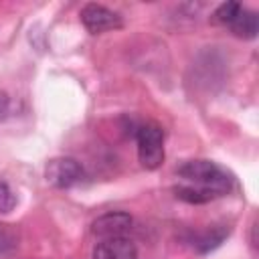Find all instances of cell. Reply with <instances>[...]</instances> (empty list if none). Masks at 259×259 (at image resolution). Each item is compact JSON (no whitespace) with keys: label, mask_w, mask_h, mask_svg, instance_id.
Here are the masks:
<instances>
[{"label":"cell","mask_w":259,"mask_h":259,"mask_svg":"<svg viewBox=\"0 0 259 259\" xmlns=\"http://www.w3.org/2000/svg\"><path fill=\"white\" fill-rule=\"evenodd\" d=\"M176 174L184 178L186 184L210 190L219 196L227 194L233 184V178L227 174V170L210 160H186L176 168Z\"/></svg>","instance_id":"obj_1"},{"label":"cell","mask_w":259,"mask_h":259,"mask_svg":"<svg viewBox=\"0 0 259 259\" xmlns=\"http://www.w3.org/2000/svg\"><path fill=\"white\" fill-rule=\"evenodd\" d=\"M138 160L142 168L156 170L164 162V130L156 121H144L136 130Z\"/></svg>","instance_id":"obj_2"},{"label":"cell","mask_w":259,"mask_h":259,"mask_svg":"<svg viewBox=\"0 0 259 259\" xmlns=\"http://www.w3.org/2000/svg\"><path fill=\"white\" fill-rule=\"evenodd\" d=\"M83 166L71 156H59L47 162L45 178L55 188H71L83 180Z\"/></svg>","instance_id":"obj_3"},{"label":"cell","mask_w":259,"mask_h":259,"mask_svg":"<svg viewBox=\"0 0 259 259\" xmlns=\"http://www.w3.org/2000/svg\"><path fill=\"white\" fill-rule=\"evenodd\" d=\"M83 26L91 32V34H101V32H107V30H117L123 26V20L117 12H113L111 8L103 6V4H95V2H89L81 8V14H79Z\"/></svg>","instance_id":"obj_4"},{"label":"cell","mask_w":259,"mask_h":259,"mask_svg":"<svg viewBox=\"0 0 259 259\" xmlns=\"http://www.w3.org/2000/svg\"><path fill=\"white\" fill-rule=\"evenodd\" d=\"M132 214L123 210H111L101 217H97L91 223V233L99 239H111V237H125V233L132 229Z\"/></svg>","instance_id":"obj_5"},{"label":"cell","mask_w":259,"mask_h":259,"mask_svg":"<svg viewBox=\"0 0 259 259\" xmlns=\"http://www.w3.org/2000/svg\"><path fill=\"white\" fill-rule=\"evenodd\" d=\"M93 259H138V247L127 237L101 239L93 247Z\"/></svg>","instance_id":"obj_6"},{"label":"cell","mask_w":259,"mask_h":259,"mask_svg":"<svg viewBox=\"0 0 259 259\" xmlns=\"http://www.w3.org/2000/svg\"><path fill=\"white\" fill-rule=\"evenodd\" d=\"M227 235H229V227H210V229H206L202 233H194L190 237V245L198 253H206V251L219 247L225 241Z\"/></svg>","instance_id":"obj_7"},{"label":"cell","mask_w":259,"mask_h":259,"mask_svg":"<svg viewBox=\"0 0 259 259\" xmlns=\"http://www.w3.org/2000/svg\"><path fill=\"white\" fill-rule=\"evenodd\" d=\"M229 26H231V32L239 38H255L259 30V16L253 10L241 8V12L235 16V20Z\"/></svg>","instance_id":"obj_8"},{"label":"cell","mask_w":259,"mask_h":259,"mask_svg":"<svg viewBox=\"0 0 259 259\" xmlns=\"http://www.w3.org/2000/svg\"><path fill=\"white\" fill-rule=\"evenodd\" d=\"M174 194H176V198H180L184 202H190V204H204V202H210V200L219 198V194H214L210 190H204V188H198V186H192V184L174 186Z\"/></svg>","instance_id":"obj_9"},{"label":"cell","mask_w":259,"mask_h":259,"mask_svg":"<svg viewBox=\"0 0 259 259\" xmlns=\"http://www.w3.org/2000/svg\"><path fill=\"white\" fill-rule=\"evenodd\" d=\"M241 8L243 6L239 2H223L210 14V22H214V24H231L235 20V16L241 12Z\"/></svg>","instance_id":"obj_10"},{"label":"cell","mask_w":259,"mask_h":259,"mask_svg":"<svg viewBox=\"0 0 259 259\" xmlns=\"http://www.w3.org/2000/svg\"><path fill=\"white\" fill-rule=\"evenodd\" d=\"M14 206H16V194L6 182L0 180V214H8Z\"/></svg>","instance_id":"obj_11"},{"label":"cell","mask_w":259,"mask_h":259,"mask_svg":"<svg viewBox=\"0 0 259 259\" xmlns=\"http://www.w3.org/2000/svg\"><path fill=\"white\" fill-rule=\"evenodd\" d=\"M16 245V235L8 229V225H0V255L10 251Z\"/></svg>","instance_id":"obj_12"},{"label":"cell","mask_w":259,"mask_h":259,"mask_svg":"<svg viewBox=\"0 0 259 259\" xmlns=\"http://www.w3.org/2000/svg\"><path fill=\"white\" fill-rule=\"evenodd\" d=\"M6 109H8V97L6 93H0V115L6 113Z\"/></svg>","instance_id":"obj_13"}]
</instances>
